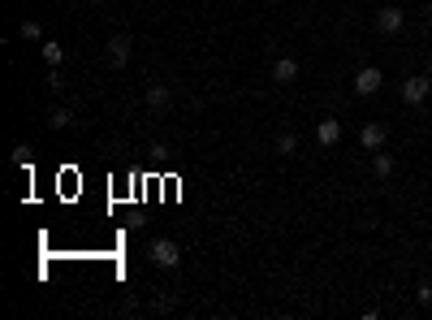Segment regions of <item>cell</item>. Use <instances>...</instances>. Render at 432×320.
<instances>
[{
  "label": "cell",
  "instance_id": "1",
  "mask_svg": "<svg viewBox=\"0 0 432 320\" xmlns=\"http://www.w3.org/2000/svg\"><path fill=\"white\" fill-rule=\"evenodd\" d=\"M432 95V74H415L402 82V104H423Z\"/></svg>",
  "mask_w": 432,
  "mask_h": 320
},
{
  "label": "cell",
  "instance_id": "2",
  "mask_svg": "<svg viewBox=\"0 0 432 320\" xmlns=\"http://www.w3.org/2000/svg\"><path fill=\"white\" fill-rule=\"evenodd\" d=\"M104 48H108V65H113V70H126V65H130V52H134L130 35H113Z\"/></svg>",
  "mask_w": 432,
  "mask_h": 320
},
{
  "label": "cell",
  "instance_id": "3",
  "mask_svg": "<svg viewBox=\"0 0 432 320\" xmlns=\"http://www.w3.org/2000/svg\"><path fill=\"white\" fill-rule=\"evenodd\" d=\"M151 264H160V269H178V264H182L178 242H169V238H156V242H151Z\"/></svg>",
  "mask_w": 432,
  "mask_h": 320
},
{
  "label": "cell",
  "instance_id": "4",
  "mask_svg": "<svg viewBox=\"0 0 432 320\" xmlns=\"http://www.w3.org/2000/svg\"><path fill=\"white\" fill-rule=\"evenodd\" d=\"M406 26V14L398 9V5H385V9H376V31L381 35H398Z\"/></svg>",
  "mask_w": 432,
  "mask_h": 320
},
{
  "label": "cell",
  "instance_id": "5",
  "mask_svg": "<svg viewBox=\"0 0 432 320\" xmlns=\"http://www.w3.org/2000/svg\"><path fill=\"white\" fill-rule=\"evenodd\" d=\"M381 82H385V74L381 70H376V65H363L359 74H355V95H376V91H381Z\"/></svg>",
  "mask_w": 432,
  "mask_h": 320
},
{
  "label": "cell",
  "instance_id": "6",
  "mask_svg": "<svg viewBox=\"0 0 432 320\" xmlns=\"http://www.w3.org/2000/svg\"><path fill=\"white\" fill-rule=\"evenodd\" d=\"M385 139H389V130H385L381 122H367V126L359 130V143H363V151H381V147H385Z\"/></svg>",
  "mask_w": 432,
  "mask_h": 320
},
{
  "label": "cell",
  "instance_id": "7",
  "mask_svg": "<svg viewBox=\"0 0 432 320\" xmlns=\"http://www.w3.org/2000/svg\"><path fill=\"white\" fill-rule=\"evenodd\" d=\"M338 139H342V122H338V117H324V122L315 126V143H320V147H333Z\"/></svg>",
  "mask_w": 432,
  "mask_h": 320
},
{
  "label": "cell",
  "instance_id": "8",
  "mask_svg": "<svg viewBox=\"0 0 432 320\" xmlns=\"http://www.w3.org/2000/svg\"><path fill=\"white\" fill-rule=\"evenodd\" d=\"M169 104H173V91H169L165 82H151V87H147V109L160 113V109H169Z\"/></svg>",
  "mask_w": 432,
  "mask_h": 320
},
{
  "label": "cell",
  "instance_id": "9",
  "mask_svg": "<svg viewBox=\"0 0 432 320\" xmlns=\"http://www.w3.org/2000/svg\"><path fill=\"white\" fill-rule=\"evenodd\" d=\"M273 82H281V87H290V82H298V61H290V57H281V61L273 65Z\"/></svg>",
  "mask_w": 432,
  "mask_h": 320
},
{
  "label": "cell",
  "instance_id": "10",
  "mask_svg": "<svg viewBox=\"0 0 432 320\" xmlns=\"http://www.w3.org/2000/svg\"><path fill=\"white\" fill-rule=\"evenodd\" d=\"M39 52H43V61H48L52 70H57V65L65 61V48H61L57 39H43V43H39Z\"/></svg>",
  "mask_w": 432,
  "mask_h": 320
},
{
  "label": "cell",
  "instance_id": "11",
  "mask_svg": "<svg viewBox=\"0 0 432 320\" xmlns=\"http://www.w3.org/2000/svg\"><path fill=\"white\" fill-rule=\"evenodd\" d=\"M372 174L376 178H394V156L389 151H372Z\"/></svg>",
  "mask_w": 432,
  "mask_h": 320
},
{
  "label": "cell",
  "instance_id": "12",
  "mask_svg": "<svg viewBox=\"0 0 432 320\" xmlns=\"http://www.w3.org/2000/svg\"><path fill=\"white\" fill-rule=\"evenodd\" d=\"M273 151H277V156H294V151H298V134L281 130V134H277V143H273Z\"/></svg>",
  "mask_w": 432,
  "mask_h": 320
},
{
  "label": "cell",
  "instance_id": "13",
  "mask_svg": "<svg viewBox=\"0 0 432 320\" xmlns=\"http://www.w3.org/2000/svg\"><path fill=\"white\" fill-rule=\"evenodd\" d=\"M70 122H74V117H70V109H48V126H52V130H65Z\"/></svg>",
  "mask_w": 432,
  "mask_h": 320
},
{
  "label": "cell",
  "instance_id": "14",
  "mask_svg": "<svg viewBox=\"0 0 432 320\" xmlns=\"http://www.w3.org/2000/svg\"><path fill=\"white\" fill-rule=\"evenodd\" d=\"M18 35H22V39H31V43H35V39H43V26H39V22H31V18H26V22H22V26H18Z\"/></svg>",
  "mask_w": 432,
  "mask_h": 320
},
{
  "label": "cell",
  "instance_id": "15",
  "mask_svg": "<svg viewBox=\"0 0 432 320\" xmlns=\"http://www.w3.org/2000/svg\"><path fill=\"white\" fill-rule=\"evenodd\" d=\"M415 299H419V303H423V307H428V303H432V282H423V286H419V290H415Z\"/></svg>",
  "mask_w": 432,
  "mask_h": 320
},
{
  "label": "cell",
  "instance_id": "16",
  "mask_svg": "<svg viewBox=\"0 0 432 320\" xmlns=\"http://www.w3.org/2000/svg\"><path fill=\"white\" fill-rule=\"evenodd\" d=\"M428 74H432V57H428Z\"/></svg>",
  "mask_w": 432,
  "mask_h": 320
},
{
  "label": "cell",
  "instance_id": "17",
  "mask_svg": "<svg viewBox=\"0 0 432 320\" xmlns=\"http://www.w3.org/2000/svg\"><path fill=\"white\" fill-rule=\"evenodd\" d=\"M428 9H432V0H428Z\"/></svg>",
  "mask_w": 432,
  "mask_h": 320
}]
</instances>
